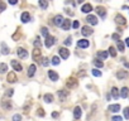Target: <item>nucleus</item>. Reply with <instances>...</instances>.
I'll return each mask as SVG.
<instances>
[{
    "label": "nucleus",
    "instance_id": "obj_44",
    "mask_svg": "<svg viewBox=\"0 0 129 121\" xmlns=\"http://www.w3.org/2000/svg\"><path fill=\"white\" fill-rule=\"evenodd\" d=\"M111 38H113V39H115V40L118 42V40H119V34H116V33H115V34L111 35Z\"/></svg>",
    "mask_w": 129,
    "mask_h": 121
},
{
    "label": "nucleus",
    "instance_id": "obj_33",
    "mask_svg": "<svg viewBox=\"0 0 129 121\" xmlns=\"http://www.w3.org/2000/svg\"><path fill=\"white\" fill-rule=\"evenodd\" d=\"M1 47H3V51H1V53H3V54H8V53H9V49H8V47L5 46L4 43L1 44Z\"/></svg>",
    "mask_w": 129,
    "mask_h": 121
},
{
    "label": "nucleus",
    "instance_id": "obj_49",
    "mask_svg": "<svg viewBox=\"0 0 129 121\" xmlns=\"http://www.w3.org/2000/svg\"><path fill=\"white\" fill-rule=\"evenodd\" d=\"M52 116H53L54 119H56V117H58V112H53V114H52Z\"/></svg>",
    "mask_w": 129,
    "mask_h": 121
},
{
    "label": "nucleus",
    "instance_id": "obj_8",
    "mask_svg": "<svg viewBox=\"0 0 129 121\" xmlns=\"http://www.w3.org/2000/svg\"><path fill=\"white\" fill-rule=\"evenodd\" d=\"M12 66H13V68L16 71V72H22V69H23L22 64L18 62V60H12Z\"/></svg>",
    "mask_w": 129,
    "mask_h": 121
},
{
    "label": "nucleus",
    "instance_id": "obj_22",
    "mask_svg": "<svg viewBox=\"0 0 129 121\" xmlns=\"http://www.w3.org/2000/svg\"><path fill=\"white\" fill-rule=\"evenodd\" d=\"M128 95H129V90H128V87H123L121 91H120V96H121L123 98H127V97H128Z\"/></svg>",
    "mask_w": 129,
    "mask_h": 121
},
{
    "label": "nucleus",
    "instance_id": "obj_48",
    "mask_svg": "<svg viewBox=\"0 0 129 121\" xmlns=\"http://www.w3.org/2000/svg\"><path fill=\"white\" fill-rule=\"evenodd\" d=\"M8 1H9V4L14 5V4H16V3H18V0H8Z\"/></svg>",
    "mask_w": 129,
    "mask_h": 121
},
{
    "label": "nucleus",
    "instance_id": "obj_46",
    "mask_svg": "<svg viewBox=\"0 0 129 121\" xmlns=\"http://www.w3.org/2000/svg\"><path fill=\"white\" fill-rule=\"evenodd\" d=\"M7 96H8V97L13 96V90H8V91H7Z\"/></svg>",
    "mask_w": 129,
    "mask_h": 121
},
{
    "label": "nucleus",
    "instance_id": "obj_52",
    "mask_svg": "<svg viewBox=\"0 0 129 121\" xmlns=\"http://www.w3.org/2000/svg\"><path fill=\"white\" fill-rule=\"evenodd\" d=\"M95 1H101V0H95Z\"/></svg>",
    "mask_w": 129,
    "mask_h": 121
},
{
    "label": "nucleus",
    "instance_id": "obj_40",
    "mask_svg": "<svg viewBox=\"0 0 129 121\" xmlns=\"http://www.w3.org/2000/svg\"><path fill=\"white\" fill-rule=\"evenodd\" d=\"M124 117L128 120L129 119V107H125L124 108Z\"/></svg>",
    "mask_w": 129,
    "mask_h": 121
},
{
    "label": "nucleus",
    "instance_id": "obj_27",
    "mask_svg": "<svg viewBox=\"0 0 129 121\" xmlns=\"http://www.w3.org/2000/svg\"><path fill=\"white\" fill-rule=\"evenodd\" d=\"M57 93H58V96H60V98H62V100H63V98H65V97H66L67 95H68V91L61 90V91H58Z\"/></svg>",
    "mask_w": 129,
    "mask_h": 121
},
{
    "label": "nucleus",
    "instance_id": "obj_38",
    "mask_svg": "<svg viewBox=\"0 0 129 121\" xmlns=\"http://www.w3.org/2000/svg\"><path fill=\"white\" fill-rule=\"evenodd\" d=\"M13 121H22V116H20L19 114L14 115V116H13Z\"/></svg>",
    "mask_w": 129,
    "mask_h": 121
},
{
    "label": "nucleus",
    "instance_id": "obj_4",
    "mask_svg": "<svg viewBox=\"0 0 129 121\" xmlns=\"http://www.w3.org/2000/svg\"><path fill=\"white\" fill-rule=\"evenodd\" d=\"M54 43H56V38L54 37H47L46 38V43H44V44H46V47L47 48H51L53 44H54Z\"/></svg>",
    "mask_w": 129,
    "mask_h": 121
},
{
    "label": "nucleus",
    "instance_id": "obj_45",
    "mask_svg": "<svg viewBox=\"0 0 129 121\" xmlns=\"http://www.w3.org/2000/svg\"><path fill=\"white\" fill-rule=\"evenodd\" d=\"M111 121H121V117L120 116H114L113 119H111Z\"/></svg>",
    "mask_w": 129,
    "mask_h": 121
},
{
    "label": "nucleus",
    "instance_id": "obj_24",
    "mask_svg": "<svg viewBox=\"0 0 129 121\" xmlns=\"http://www.w3.org/2000/svg\"><path fill=\"white\" fill-rule=\"evenodd\" d=\"M44 101H46L47 103L53 102V95H51V93H47V95H44Z\"/></svg>",
    "mask_w": 129,
    "mask_h": 121
},
{
    "label": "nucleus",
    "instance_id": "obj_28",
    "mask_svg": "<svg viewBox=\"0 0 129 121\" xmlns=\"http://www.w3.org/2000/svg\"><path fill=\"white\" fill-rule=\"evenodd\" d=\"M8 71V66L5 63H0V73H5Z\"/></svg>",
    "mask_w": 129,
    "mask_h": 121
},
{
    "label": "nucleus",
    "instance_id": "obj_34",
    "mask_svg": "<svg viewBox=\"0 0 129 121\" xmlns=\"http://www.w3.org/2000/svg\"><path fill=\"white\" fill-rule=\"evenodd\" d=\"M41 33H42L43 37H46V38L48 37V29H47V28H42V29H41Z\"/></svg>",
    "mask_w": 129,
    "mask_h": 121
},
{
    "label": "nucleus",
    "instance_id": "obj_19",
    "mask_svg": "<svg viewBox=\"0 0 129 121\" xmlns=\"http://www.w3.org/2000/svg\"><path fill=\"white\" fill-rule=\"evenodd\" d=\"M34 72H36V66L34 64H30L29 67H28V76L33 77V76H34Z\"/></svg>",
    "mask_w": 129,
    "mask_h": 121
},
{
    "label": "nucleus",
    "instance_id": "obj_35",
    "mask_svg": "<svg viewBox=\"0 0 129 121\" xmlns=\"http://www.w3.org/2000/svg\"><path fill=\"white\" fill-rule=\"evenodd\" d=\"M34 46H36V48H41L42 43H41V40H39V38H37V39L34 40Z\"/></svg>",
    "mask_w": 129,
    "mask_h": 121
},
{
    "label": "nucleus",
    "instance_id": "obj_37",
    "mask_svg": "<svg viewBox=\"0 0 129 121\" xmlns=\"http://www.w3.org/2000/svg\"><path fill=\"white\" fill-rule=\"evenodd\" d=\"M37 115H38V116H44V115H46V114H44V110L43 108H38V111H37Z\"/></svg>",
    "mask_w": 129,
    "mask_h": 121
},
{
    "label": "nucleus",
    "instance_id": "obj_5",
    "mask_svg": "<svg viewBox=\"0 0 129 121\" xmlns=\"http://www.w3.org/2000/svg\"><path fill=\"white\" fill-rule=\"evenodd\" d=\"M115 21H116V24H120V25H125V24H127L125 18H124L123 15H120V14H118V15L115 16Z\"/></svg>",
    "mask_w": 129,
    "mask_h": 121
},
{
    "label": "nucleus",
    "instance_id": "obj_18",
    "mask_svg": "<svg viewBox=\"0 0 129 121\" xmlns=\"http://www.w3.org/2000/svg\"><path fill=\"white\" fill-rule=\"evenodd\" d=\"M81 115H82V111H81V107H75V110H74V116H75V119H80L81 117Z\"/></svg>",
    "mask_w": 129,
    "mask_h": 121
},
{
    "label": "nucleus",
    "instance_id": "obj_17",
    "mask_svg": "<svg viewBox=\"0 0 129 121\" xmlns=\"http://www.w3.org/2000/svg\"><path fill=\"white\" fill-rule=\"evenodd\" d=\"M96 13H98V15L101 16V18H105V15H106V10H105L103 7H98V8H96Z\"/></svg>",
    "mask_w": 129,
    "mask_h": 121
},
{
    "label": "nucleus",
    "instance_id": "obj_50",
    "mask_svg": "<svg viewBox=\"0 0 129 121\" xmlns=\"http://www.w3.org/2000/svg\"><path fill=\"white\" fill-rule=\"evenodd\" d=\"M125 44L129 47V38H127V39H125Z\"/></svg>",
    "mask_w": 129,
    "mask_h": 121
},
{
    "label": "nucleus",
    "instance_id": "obj_23",
    "mask_svg": "<svg viewBox=\"0 0 129 121\" xmlns=\"http://www.w3.org/2000/svg\"><path fill=\"white\" fill-rule=\"evenodd\" d=\"M39 7L43 10H46L48 8V0H39Z\"/></svg>",
    "mask_w": 129,
    "mask_h": 121
},
{
    "label": "nucleus",
    "instance_id": "obj_12",
    "mask_svg": "<svg viewBox=\"0 0 129 121\" xmlns=\"http://www.w3.org/2000/svg\"><path fill=\"white\" fill-rule=\"evenodd\" d=\"M48 77L51 78V81L56 82V81H58V74L54 72V71H48Z\"/></svg>",
    "mask_w": 129,
    "mask_h": 121
},
{
    "label": "nucleus",
    "instance_id": "obj_43",
    "mask_svg": "<svg viewBox=\"0 0 129 121\" xmlns=\"http://www.w3.org/2000/svg\"><path fill=\"white\" fill-rule=\"evenodd\" d=\"M4 10H5V4L0 1V13H1V12H4Z\"/></svg>",
    "mask_w": 129,
    "mask_h": 121
},
{
    "label": "nucleus",
    "instance_id": "obj_20",
    "mask_svg": "<svg viewBox=\"0 0 129 121\" xmlns=\"http://www.w3.org/2000/svg\"><path fill=\"white\" fill-rule=\"evenodd\" d=\"M81 10L83 13H90L91 10H92V7H91V4H85L83 7L81 8Z\"/></svg>",
    "mask_w": 129,
    "mask_h": 121
},
{
    "label": "nucleus",
    "instance_id": "obj_6",
    "mask_svg": "<svg viewBox=\"0 0 129 121\" xmlns=\"http://www.w3.org/2000/svg\"><path fill=\"white\" fill-rule=\"evenodd\" d=\"M63 16L62 15H57V16H54V19H53V23H54V25H57V27H61L62 25V23H63Z\"/></svg>",
    "mask_w": 129,
    "mask_h": 121
},
{
    "label": "nucleus",
    "instance_id": "obj_32",
    "mask_svg": "<svg viewBox=\"0 0 129 121\" xmlns=\"http://www.w3.org/2000/svg\"><path fill=\"white\" fill-rule=\"evenodd\" d=\"M108 53L110 54L111 57H116V51H115V48H114V47H110V48H109V52H108Z\"/></svg>",
    "mask_w": 129,
    "mask_h": 121
},
{
    "label": "nucleus",
    "instance_id": "obj_41",
    "mask_svg": "<svg viewBox=\"0 0 129 121\" xmlns=\"http://www.w3.org/2000/svg\"><path fill=\"white\" fill-rule=\"evenodd\" d=\"M65 44H66V46H70V44H72V38H71V37H68V38H67V39L65 40Z\"/></svg>",
    "mask_w": 129,
    "mask_h": 121
},
{
    "label": "nucleus",
    "instance_id": "obj_39",
    "mask_svg": "<svg viewBox=\"0 0 129 121\" xmlns=\"http://www.w3.org/2000/svg\"><path fill=\"white\" fill-rule=\"evenodd\" d=\"M92 74H94L95 77H100V76H101V72L98 71V69H92Z\"/></svg>",
    "mask_w": 129,
    "mask_h": 121
},
{
    "label": "nucleus",
    "instance_id": "obj_15",
    "mask_svg": "<svg viewBox=\"0 0 129 121\" xmlns=\"http://www.w3.org/2000/svg\"><path fill=\"white\" fill-rule=\"evenodd\" d=\"M61 27H62V29H63V30H68V29H70V27H71V20H70V19H65Z\"/></svg>",
    "mask_w": 129,
    "mask_h": 121
},
{
    "label": "nucleus",
    "instance_id": "obj_31",
    "mask_svg": "<svg viewBox=\"0 0 129 121\" xmlns=\"http://www.w3.org/2000/svg\"><path fill=\"white\" fill-rule=\"evenodd\" d=\"M124 48H125L124 43H123L121 40H118V49H119L120 52H124Z\"/></svg>",
    "mask_w": 129,
    "mask_h": 121
},
{
    "label": "nucleus",
    "instance_id": "obj_21",
    "mask_svg": "<svg viewBox=\"0 0 129 121\" xmlns=\"http://www.w3.org/2000/svg\"><path fill=\"white\" fill-rule=\"evenodd\" d=\"M119 110H120V105H118V103L109 106V111H111V112H118Z\"/></svg>",
    "mask_w": 129,
    "mask_h": 121
},
{
    "label": "nucleus",
    "instance_id": "obj_11",
    "mask_svg": "<svg viewBox=\"0 0 129 121\" xmlns=\"http://www.w3.org/2000/svg\"><path fill=\"white\" fill-rule=\"evenodd\" d=\"M7 80H8L9 83H14V82H16V76H15V73H14V72H10V73H8Z\"/></svg>",
    "mask_w": 129,
    "mask_h": 121
},
{
    "label": "nucleus",
    "instance_id": "obj_1",
    "mask_svg": "<svg viewBox=\"0 0 129 121\" xmlns=\"http://www.w3.org/2000/svg\"><path fill=\"white\" fill-rule=\"evenodd\" d=\"M41 56H42L41 48H34V51H33V53H32L33 59H34V60H39V59H41Z\"/></svg>",
    "mask_w": 129,
    "mask_h": 121
},
{
    "label": "nucleus",
    "instance_id": "obj_29",
    "mask_svg": "<svg viewBox=\"0 0 129 121\" xmlns=\"http://www.w3.org/2000/svg\"><path fill=\"white\" fill-rule=\"evenodd\" d=\"M3 107L5 110H10V108H12V103H10V101H3Z\"/></svg>",
    "mask_w": 129,
    "mask_h": 121
},
{
    "label": "nucleus",
    "instance_id": "obj_36",
    "mask_svg": "<svg viewBox=\"0 0 129 121\" xmlns=\"http://www.w3.org/2000/svg\"><path fill=\"white\" fill-rule=\"evenodd\" d=\"M52 63H53L54 66L60 64V58H58V57H53V58H52Z\"/></svg>",
    "mask_w": 129,
    "mask_h": 121
},
{
    "label": "nucleus",
    "instance_id": "obj_9",
    "mask_svg": "<svg viewBox=\"0 0 129 121\" xmlns=\"http://www.w3.org/2000/svg\"><path fill=\"white\" fill-rule=\"evenodd\" d=\"M16 54H18L20 58H27V57H28V52L25 51L24 48H18V51H16Z\"/></svg>",
    "mask_w": 129,
    "mask_h": 121
},
{
    "label": "nucleus",
    "instance_id": "obj_25",
    "mask_svg": "<svg viewBox=\"0 0 129 121\" xmlns=\"http://www.w3.org/2000/svg\"><path fill=\"white\" fill-rule=\"evenodd\" d=\"M111 96H113L115 100L119 97V90H118L116 87H113V88H111Z\"/></svg>",
    "mask_w": 129,
    "mask_h": 121
},
{
    "label": "nucleus",
    "instance_id": "obj_2",
    "mask_svg": "<svg viewBox=\"0 0 129 121\" xmlns=\"http://www.w3.org/2000/svg\"><path fill=\"white\" fill-rule=\"evenodd\" d=\"M67 87L68 88H76L77 87V85H78V82H77V80L76 78H68L67 80Z\"/></svg>",
    "mask_w": 129,
    "mask_h": 121
},
{
    "label": "nucleus",
    "instance_id": "obj_13",
    "mask_svg": "<svg viewBox=\"0 0 129 121\" xmlns=\"http://www.w3.org/2000/svg\"><path fill=\"white\" fill-rule=\"evenodd\" d=\"M20 20L23 21V23H28V21L30 20V15H29V13L24 12L23 14H22V16H20Z\"/></svg>",
    "mask_w": 129,
    "mask_h": 121
},
{
    "label": "nucleus",
    "instance_id": "obj_26",
    "mask_svg": "<svg viewBox=\"0 0 129 121\" xmlns=\"http://www.w3.org/2000/svg\"><path fill=\"white\" fill-rule=\"evenodd\" d=\"M98 56L100 58H103V59H106V58H108V56H109V53L105 52V51H101V52H98Z\"/></svg>",
    "mask_w": 129,
    "mask_h": 121
},
{
    "label": "nucleus",
    "instance_id": "obj_14",
    "mask_svg": "<svg viewBox=\"0 0 129 121\" xmlns=\"http://www.w3.org/2000/svg\"><path fill=\"white\" fill-rule=\"evenodd\" d=\"M77 46L80 48H87L89 46H90V43H89V40H86V39H81V40H78Z\"/></svg>",
    "mask_w": 129,
    "mask_h": 121
},
{
    "label": "nucleus",
    "instance_id": "obj_7",
    "mask_svg": "<svg viewBox=\"0 0 129 121\" xmlns=\"http://www.w3.org/2000/svg\"><path fill=\"white\" fill-rule=\"evenodd\" d=\"M86 21L89 24H91V25H96L98 24V19H96V16H95V15H87Z\"/></svg>",
    "mask_w": 129,
    "mask_h": 121
},
{
    "label": "nucleus",
    "instance_id": "obj_16",
    "mask_svg": "<svg viewBox=\"0 0 129 121\" xmlns=\"http://www.w3.org/2000/svg\"><path fill=\"white\" fill-rule=\"evenodd\" d=\"M116 77L119 80L127 78V77H128V72H127V71H118V72H116Z\"/></svg>",
    "mask_w": 129,
    "mask_h": 121
},
{
    "label": "nucleus",
    "instance_id": "obj_30",
    "mask_svg": "<svg viewBox=\"0 0 129 121\" xmlns=\"http://www.w3.org/2000/svg\"><path fill=\"white\" fill-rule=\"evenodd\" d=\"M94 66H96L98 68H103V66H104V63L101 62L100 59H95L94 60Z\"/></svg>",
    "mask_w": 129,
    "mask_h": 121
},
{
    "label": "nucleus",
    "instance_id": "obj_3",
    "mask_svg": "<svg viewBox=\"0 0 129 121\" xmlns=\"http://www.w3.org/2000/svg\"><path fill=\"white\" fill-rule=\"evenodd\" d=\"M58 53H60V56L62 57L63 59H67V58H68V56H70V51L67 48H60L58 49Z\"/></svg>",
    "mask_w": 129,
    "mask_h": 121
},
{
    "label": "nucleus",
    "instance_id": "obj_42",
    "mask_svg": "<svg viewBox=\"0 0 129 121\" xmlns=\"http://www.w3.org/2000/svg\"><path fill=\"white\" fill-rule=\"evenodd\" d=\"M78 27H80V23H78L77 20H76V21H74V24H72V28H74V29H77Z\"/></svg>",
    "mask_w": 129,
    "mask_h": 121
},
{
    "label": "nucleus",
    "instance_id": "obj_47",
    "mask_svg": "<svg viewBox=\"0 0 129 121\" xmlns=\"http://www.w3.org/2000/svg\"><path fill=\"white\" fill-rule=\"evenodd\" d=\"M48 64H49V60L47 58H44L43 59V66H48Z\"/></svg>",
    "mask_w": 129,
    "mask_h": 121
},
{
    "label": "nucleus",
    "instance_id": "obj_10",
    "mask_svg": "<svg viewBox=\"0 0 129 121\" xmlns=\"http://www.w3.org/2000/svg\"><path fill=\"white\" fill-rule=\"evenodd\" d=\"M81 33L85 37H87V35H91L92 34V29L90 28V27H82V29H81Z\"/></svg>",
    "mask_w": 129,
    "mask_h": 121
},
{
    "label": "nucleus",
    "instance_id": "obj_51",
    "mask_svg": "<svg viewBox=\"0 0 129 121\" xmlns=\"http://www.w3.org/2000/svg\"><path fill=\"white\" fill-rule=\"evenodd\" d=\"M124 66H125L127 68H129V62H125V63H124Z\"/></svg>",
    "mask_w": 129,
    "mask_h": 121
}]
</instances>
